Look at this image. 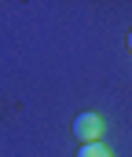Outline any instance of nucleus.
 <instances>
[{
    "instance_id": "f257e3e1",
    "label": "nucleus",
    "mask_w": 132,
    "mask_h": 157,
    "mask_svg": "<svg viewBox=\"0 0 132 157\" xmlns=\"http://www.w3.org/2000/svg\"><path fill=\"white\" fill-rule=\"evenodd\" d=\"M103 132H106V121L99 117L95 110L77 113V121H74V135L81 139V146H85V143H103Z\"/></svg>"
},
{
    "instance_id": "f03ea898",
    "label": "nucleus",
    "mask_w": 132,
    "mask_h": 157,
    "mask_svg": "<svg viewBox=\"0 0 132 157\" xmlns=\"http://www.w3.org/2000/svg\"><path fill=\"white\" fill-rule=\"evenodd\" d=\"M77 157H114V154H110L106 143H85V146L77 150Z\"/></svg>"
},
{
    "instance_id": "7ed1b4c3",
    "label": "nucleus",
    "mask_w": 132,
    "mask_h": 157,
    "mask_svg": "<svg viewBox=\"0 0 132 157\" xmlns=\"http://www.w3.org/2000/svg\"><path fill=\"white\" fill-rule=\"evenodd\" d=\"M129 51H132V33H129Z\"/></svg>"
}]
</instances>
